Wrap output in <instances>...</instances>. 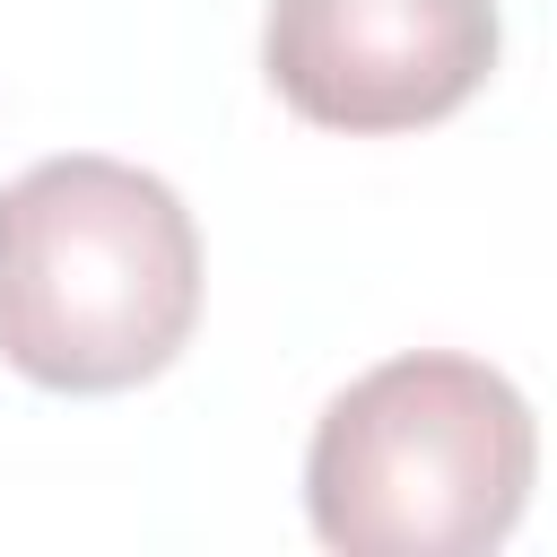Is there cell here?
Here are the masks:
<instances>
[{
  "label": "cell",
  "instance_id": "3",
  "mask_svg": "<svg viewBox=\"0 0 557 557\" xmlns=\"http://www.w3.org/2000/svg\"><path fill=\"white\" fill-rule=\"evenodd\" d=\"M261 70L322 131H426L487 87L496 0H270Z\"/></svg>",
  "mask_w": 557,
  "mask_h": 557
},
{
  "label": "cell",
  "instance_id": "1",
  "mask_svg": "<svg viewBox=\"0 0 557 557\" xmlns=\"http://www.w3.org/2000/svg\"><path fill=\"white\" fill-rule=\"evenodd\" d=\"M200 322V226L165 174L44 157L0 191V357L44 392H131Z\"/></svg>",
  "mask_w": 557,
  "mask_h": 557
},
{
  "label": "cell",
  "instance_id": "2",
  "mask_svg": "<svg viewBox=\"0 0 557 557\" xmlns=\"http://www.w3.org/2000/svg\"><path fill=\"white\" fill-rule=\"evenodd\" d=\"M531 400L479 357H392L357 374L305 444V513L348 557H479L531 505Z\"/></svg>",
  "mask_w": 557,
  "mask_h": 557
}]
</instances>
